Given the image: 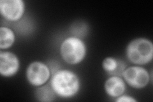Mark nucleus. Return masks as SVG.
I'll return each mask as SVG.
<instances>
[{
	"label": "nucleus",
	"instance_id": "f03ea898",
	"mask_svg": "<svg viewBox=\"0 0 153 102\" xmlns=\"http://www.w3.org/2000/svg\"><path fill=\"white\" fill-rule=\"evenodd\" d=\"M128 60L136 65H146L153 58L152 42L146 38H137L132 40L126 48Z\"/></svg>",
	"mask_w": 153,
	"mask_h": 102
},
{
	"label": "nucleus",
	"instance_id": "20e7f679",
	"mask_svg": "<svg viewBox=\"0 0 153 102\" xmlns=\"http://www.w3.org/2000/svg\"><path fill=\"white\" fill-rule=\"evenodd\" d=\"M121 77L129 86L136 89L144 88L152 80V74L150 75L149 71L139 65L126 68Z\"/></svg>",
	"mask_w": 153,
	"mask_h": 102
},
{
	"label": "nucleus",
	"instance_id": "1a4fd4ad",
	"mask_svg": "<svg viewBox=\"0 0 153 102\" xmlns=\"http://www.w3.org/2000/svg\"><path fill=\"white\" fill-rule=\"evenodd\" d=\"M102 68L109 76L121 77L123 71L126 68V64L124 61L114 57H105L102 61Z\"/></svg>",
	"mask_w": 153,
	"mask_h": 102
},
{
	"label": "nucleus",
	"instance_id": "7ed1b4c3",
	"mask_svg": "<svg viewBox=\"0 0 153 102\" xmlns=\"http://www.w3.org/2000/svg\"><path fill=\"white\" fill-rule=\"evenodd\" d=\"M60 55L67 64L76 65L82 63L87 54V47L80 38L71 36L62 42L59 48Z\"/></svg>",
	"mask_w": 153,
	"mask_h": 102
},
{
	"label": "nucleus",
	"instance_id": "6e6552de",
	"mask_svg": "<svg viewBox=\"0 0 153 102\" xmlns=\"http://www.w3.org/2000/svg\"><path fill=\"white\" fill-rule=\"evenodd\" d=\"M104 89L108 96L116 99L126 91V82L121 77L110 76L105 80Z\"/></svg>",
	"mask_w": 153,
	"mask_h": 102
},
{
	"label": "nucleus",
	"instance_id": "f257e3e1",
	"mask_svg": "<svg viewBox=\"0 0 153 102\" xmlns=\"http://www.w3.org/2000/svg\"><path fill=\"white\" fill-rule=\"evenodd\" d=\"M50 84L56 96L61 98H73L80 89V80L73 71L59 69L51 76Z\"/></svg>",
	"mask_w": 153,
	"mask_h": 102
},
{
	"label": "nucleus",
	"instance_id": "f8f14e48",
	"mask_svg": "<svg viewBox=\"0 0 153 102\" xmlns=\"http://www.w3.org/2000/svg\"><path fill=\"white\" fill-rule=\"evenodd\" d=\"M116 102H137V100L133 98V96L127 95H122L115 99Z\"/></svg>",
	"mask_w": 153,
	"mask_h": 102
},
{
	"label": "nucleus",
	"instance_id": "9b49d317",
	"mask_svg": "<svg viewBox=\"0 0 153 102\" xmlns=\"http://www.w3.org/2000/svg\"><path fill=\"white\" fill-rule=\"evenodd\" d=\"M35 98L41 102H51L55 100L56 95L49 84L37 87L35 93Z\"/></svg>",
	"mask_w": 153,
	"mask_h": 102
},
{
	"label": "nucleus",
	"instance_id": "9d476101",
	"mask_svg": "<svg viewBox=\"0 0 153 102\" xmlns=\"http://www.w3.org/2000/svg\"><path fill=\"white\" fill-rule=\"evenodd\" d=\"M16 42V34L11 28L7 26L0 28V49H8Z\"/></svg>",
	"mask_w": 153,
	"mask_h": 102
},
{
	"label": "nucleus",
	"instance_id": "423d86ee",
	"mask_svg": "<svg viewBox=\"0 0 153 102\" xmlns=\"http://www.w3.org/2000/svg\"><path fill=\"white\" fill-rule=\"evenodd\" d=\"M26 4L23 0H1L0 13L6 21L18 22L25 13Z\"/></svg>",
	"mask_w": 153,
	"mask_h": 102
},
{
	"label": "nucleus",
	"instance_id": "0eeeda50",
	"mask_svg": "<svg viewBox=\"0 0 153 102\" xmlns=\"http://www.w3.org/2000/svg\"><path fill=\"white\" fill-rule=\"evenodd\" d=\"M21 63L17 56L10 51H0V74L9 78L16 75L20 69Z\"/></svg>",
	"mask_w": 153,
	"mask_h": 102
},
{
	"label": "nucleus",
	"instance_id": "39448f33",
	"mask_svg": "<svg viewBox=\"0 0 153 102\" xmlns=\"http://www.w3.org/2000/svg\"><path fill=\"white\" fill-rule=\"evenodd\" d=\"M52 76L49 65L40 61L31 62L26 70L28 83L35 87H40L47 84Z\"/></svg>",
	"mask_w": 153,
	"mask_h": 102
}]
</instances>
